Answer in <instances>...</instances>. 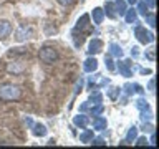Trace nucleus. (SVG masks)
<instances>
[{
  "mask_svg": "<svg viewBox=\"0 0 159 149\" xmlns=\"http://www.w3.org/2000/svg\"><path fill=\"white\" fill-rule=\"evenodd\" d=\"M134 37H136L138 42L143 43V45H148V43L154 42V33L148 32L143 25H136V28H134Z\"/></svg>",
  "mask_w": 159,
  "mask_h": 149,
  "instance_id": "20e7f679",
  "label": "nucleus"
},
{
  "mask_svg": "<svg viewBox=\"0 0 159 149\" xmlns=\"http://www.w3.org/2000/svg\"><path fill=\"white\" fill-rule=\"evenodd\" d=\"M138 138V128L136 126H133V128H129V131L126 134V138H124V141L121 144H129V142H133L134 139Z\"/></svg>",
  "mask_w": 159,
  "mask_h": 149,
  "instance_id": "f3484780",
  "label": "nucleus"
},
{
  "mask_svg": "<svg viewBox=\"0 0 159 149\" xmlns=\"http://www.w3.org/2000/svg\"><path fill=\"white\" fill-rule=\"evenodd\" d=\"M18 55H28L27 50H23V48H12V50H8V56H18Z\"/></svg>",
  "mask_w": 159,
  "mask_h": 149,
  "instance_id": "393cba45",
  "label": "nucleus"
},
{
  "mask_svg": "<svg viewBox=\"0 0 159 149\" xmlns=\"http://www.w3.org/2000/svg\"><path fill=\"white\" fill-rule=\"evenodd\" d=\"M119 94H121V88H111L108 91V96H109V99H118L119 98Z\"/></svg>",
  "mask_w": 159,
  "mask_h": 149,
  "instance_id": "a878e982",
  "label": "nucleus"
},
{
  "mask_svg": "<svg viewBox=\"0 0 159 149\" xmlns=\"http://www.w3.org/2000/svg\"><path fill=\"white\" fill-rule=\"evenodd\" d=\"M111 2H113V5H114V7H113V10H116V13L119 15V17H123V15H124V12H126V2H124V0H111Z\"/></svg>",
  "mask_w": 159,
  "mask_h": 149,
  "instance_id": "ddd939ff",
  "label": "nucleus"
},
{
  "mask_svg": "<svg viewBox=\"0 0 159 149\" xmlns=\"http://www.w3.org/2000/svg\"><path fill=\"white\" fill-rule=\"evenodd\" d=\"M93 139V131L91 129H84V131L80 134V141L81 142H91Z\"/></svg>",
  "mask_w": 159,
  "mask_h": 149,
  "instance_id": "6ab92c4d",
  "label": "nucleus"
},
{
  "mask_svg": "<svg viewBox=\"0 0 159 149\" xmlns=\"http://www.w3.org/2000/svg\"><path fill=\"white\" fill-rule=\"evenodd\" d=\"M91 144L93 146H104L106 142H104L103 138H96V139H91Z\"/></svg>",
  "mask_w": 159,
  "mask_h": 149,
  "instance_id": "7c9ffc66",
  "label": "nucleus"
},
{
  "mask_svg": "<svg viewBox=\"0 0 159 149\" xmlns=\"http://www.w3.org/2000/svg\"><path fill=\"white\" fill-rule=\"evenodd\" d=\"M136 5H138V8H136V12H138V13L146 15V13L149 12V7H148V3L144 2V0H139V2H138Z\"/></svg>",
  "mask_w": 159,
  "mask_h": 149,
  "instance_id": "aec40b11",
  "label": "nucleus"
},
{
  "mask_svg": "<svg viewBox=\"0 0 159 149\" xmlns=\"http://www.w3.org/2000/svg\"><path fill=\"white\" fill-rule=\"evenodd\" d=\"M104 111V106L101 103H98L96 106H93L91 109H89V113H91V116H99V114H101Z\"/></svg>",
  "mask_w": 159,
  "mask_h": 149,
  "instance_id": "4be33fe9",
  "label": "nucleus"
},
{
  "mask_svg": "<svg viewBox=\"0 0 159 149\" xmlns=\"http://www.w3.org/2000/svg\"><path fill=\"white\" fill-rule=\"evenodd\" d=\"M103 50V42L99 38H93L88 45V55H96Z\"/></svg>",
  "mask_w": 159,
  "mask_h": 149,
  "instance_id": "0eeeda50",
  "label": "nucleus"
},
{
  "mask_svg": "<svg viewBox=\"0 0 159 149\" xmlns=\"http://www.w3.org/2000/svg\"><path fill=\"white\" fill-rule=\"evenodd\" d=\"M88 101H89V103H93V104L101 103V101H103V94L99 93V91H94V93H91V96H89Z\"/></svg>",
  "mask_w": 159,
  "mask_h": 149,
  "instance_id": "412c9836",
  "label": "nucleus"
},
{
  "mask_svg": "<svg viewBox=\"0 0 159 149\" xmlns=\"http://www.w3.org/2000/svg\"><path fill=\"white\" fill-rule=\"evenodd\" d=\"M7 71L10 74H22L25 71V65L23 63H20V61H12V63H8L7 65Z\"/></svg>",
  "mask_w": 159,
  "mask_h": 149,
  "instance_id": "6e6552de",
  "label": "nucleus"
},
{
  "mask_svg": "<svg viewBox=\"0 0 159 149\" xmlns=\"http://www.w3.org/2000/svg\"><path fill=\"white\" fill-rule=\"evenodd\" d=\"M144 17H146V22H148L149 27H151V28L156 27V13H149V12H148Z\"/></svg>",
  "mask_w": 159,
  "mask_h": 149,
  "instance_id": "b1692460",
  "label": "nucleus"
},
{
  "mask_svg": "<svg viewBox=\"0 0 159 149\" xmlns=\"http://www.w3.org/2000/svg\"><path fill=\"white\" fill-rule=\"evenodd\" d=\"M104 63H106V68L109 70V71H114V70H116V66H114V61H113V58H111V55L104 56Z\"/></svg>",
  "mask_w": 159,
  "mask_h": 149,
  "instance_id": "bb28decb",
  "label": "nucleus"
},
{
  "mask_svg": "<svg viewBox=\"0 0 159 149\" xmlns=\"http://www.w3.org/2000/svg\"><path fill=\"white\" fill-rule=\"evenodd\" d=\"M93 22L94 25H101L103 23V18H104V10L101 7H96V8H93Z\"/></svg>",
  "mask_w": 159,
  "mask_h": 149,
  "instance_id": "f8f14e48",
  "label": "nucleus"
},
{
  "mask_svg": "<svg viewBox=\"0 0 159 149\" xmlns=\"http://www.w3.org/2000/svg\"><path fill=\"white\" fill-rule=\"evenodd\" d=\"M22 98V88L13 83L0 84V99L2 101H18Z\"/></svg>",
  "mask_w": 159,
  "mask_h": 149,
  "instance_id": "f257e3e1",
  "label": "nucleus"
},
{
  "mask_svg": "<svg viewBox=\"0 0 159 149\" xmlns=\"http://www.w3.org/2000/svg\"><path fill=\"white\" fill-rule=\"evenodd\" d=\"M32 133H33V136H37V138H43V136H47V133H48V129L43 126V124H33L32 126Z\"/></svg>",
  "mask_w": 159,
  "mask_h": 149,
  "instance_id": "2eb2a0df",
  "label": "nucleus"
},
{
  "mask_svg": "<svg viewBox=\"0 0 159 149\" xmlns=\"http://www.w3.org/2000/svg\"><path fill=\"white\" fill-rule=\"evenodd\" d=\"M12 23L8 20H0V40L7 38L10 33H12Z\"/></svg>",
  "mask_w": 159,
  "mask_h": 149,
  "instance_id": "1a4fd4ad",
  "label": "nucleus"
},
{
  "mask_svg": "<svg viewBox=\"0 0 159 149\" xmlns=\"http://www.w3.org/2000/svg\"><path fill=\"white\" fill-rule=\"evenodd\" d=\"M138 55H139V53H138V47H134V48L131 50V56H133V58H136Z\"/></svg>",
  "mask_w": 159,
  "mask_h": 149,
  "instance_id": "58836bf2",
  "label": "nucleus"
},
{
  "mask_svg": "<svg viewBox=\"0 0 159 149\" xmlns=\"http://www.w3.org/2000/svg\"><path fill=\"white\" fill-rule=\"evenodd\" d=\"M38 56H40V60H42L43 63L52 65V63H55V61L58 60V52H57V50H55L53 47H48V45H45L43 48H40Z\"/></svg>",
  "mask_w": 159,
  "mask_h": 149,
  "instance_id": "7ed1b4c3",
  "label": "nucleus"
},
{
  "mask_svg": "<svg viewBox=\"0 0 159 149\" xmlns=\"http://www.w3.org/2000/svg\"><path fill=\"white\" fill-rule=\"evenodd\" d=\"M76 32H80V37L75 38V45H76V47H80V45L83 43V40H84V35H88L89 32H91L89 15L84 13L81 18H78V22H76V25H75V28H73V33H76Z\"/></svg>",
  "mask_w": 159,
  "mask_h": 149,
  "instance_id": "f03ea898",
  "label": "nucleus"
},
{
  "mask_svg": "<svg viewBox=\"0 0 159 149\" xmlns=\"http://www.w3.org/2000/svg\"><path fill=\"white\" fill-rule=\"evenodd\" d=\"M128 2H129V3H131V5H136V3L139 2V0H128Z\"/></svg>",
  "mask_w": 159,
  "mask_h": 149,
  "instance_id": "37998d69",
  "label": "nucleus"
},
{
  "mask_svg": "<svg viewBox=\"0 0 159 149\" xmlns=\"http://www.w3.org/2000/svg\"><path fill=\"white\" fill-rule=\"evenodd\" d=\"M109 55H111V56H116V58H121L123 56V48L119 47L118 43H109Z\"/></svg>",
  "mask_w": 159,
  "mask_h": 149,
  "instance_id": "a211bd4d",
  "label": "nucleus"
},
{
  "mask_svg": "<svg viewBox=\"0 0 159 149\" xmlns=\"http://www.w3.org/2000/svg\"><path fill=\"white\" fill-rule=\"evenodd\" d=\"M144 131H148V133H152L154 131V128H152V124H146V123H144Z\"/></svg>",
  "mask_w": 159,
  "mask_h": 149,
  "instance_id": "c9c22d12",
  "label": "nucleus"
},
{
  "mask_svg": "<svg viewBox=\"0 0 159 149\" xmlns=\"http://www.w3.org/2000/svg\"><path fill=\"white\" fill-rule=\"evenodd\" d=\"M141 119L143 121H149V119H152V113L146 109V111H141Z\"/></svg>",
  "mask_w": 159,
  "mask_h": 149,
  "instance_id": "c756f323",
  "label": "nucleus"
},
{
  "mask_svg": "<svg viewBox=\"0 0 159 149\" xmlns=\"http://www.w3.org/2000/svg\"><path fill=\"white\" fill-rule=\"evenodd\" d=\"M25 123H27V124H28L30 128L33 126V121H32V119H30V118H25Z\"/></svg>",
  "mask_w": 159,
  "mask_h": 149,
  "instance_id": "a19ab883",
  "label": "nucleus"
},
{
  "mask_svg": "<svg viewBox=\"0 0 159 149\" xmlns=\"http://www.w3.org/2000/svg\"><path fill=\"white\" fill-rule=\"evenodd\" d=\"M133 89H134V93H139V94L144 93L143 86H141V84H138V83H133Z\"/></svg>",
  "mask_w": 159,
  "mask_h": 149,
  "instance_id": "2f4dec72",
  "label": "nucleus"
},
{
  "mask_svg": "<svg viewBox=\"0 0 159 149\" xmlns=\"http://www.w3.org/2000/svg\"><path fill=\"white\" fill-rule=\"evenodd\" d=\"M118 70L123 76L129 78L133 74V70H131V60H123V61H118Z\"/></svg>",
  "mask_w": 159,
  "mask_h": 149,
  "instance_id": "39448f33",
  "label": "nucleus"
},
{
  "mask_svg": "<svg viewBox=\"0 0 159 149\" xmlns=\"http://www.w3.org/2000/svg\"><path fill=\"white\" fill-rule=\"evenodd\" d=\"M144 56H146V58L149 60V61H154V60H156V50H154V48H151L149 52H146V53H144Z\"/></svg>",
  "mask_w": 159,
  "mask_h": 149,
  "instance_id": "c85d7f7f",
  "label": "nucleus"
},
{
  "mask_svg": "<svg viewBox=\"0 0 159 149\" xmlns=\"http://www.w3.org/2000/svg\"><path fill=\"white\" fill-rule=\"evenodd\" d=\"M123 88L126 89V93H128V94H133V93H134V89H133V83H126Z\"/></svg>",
  "mask_w": 159,
  "mask_h": 149,
  "instance_id": "72a5a7b5",
  "label": "nucleus"
},
{
  "mask_svg": "<svg viewBox=\"0 0 159 149\" xmlns=\"http://www.w3.org/2000/svg\"><path fill=\"white\" fill-rule=\"evenodd\" d=\"M88 106H89V101L83 103V104H81V108H80V109H81V111H86V109H88Z\"/></svg>",
  "mask_w": 159,
  "mask_h": 149,
  "instance_id": "ea45409f",
  "label": "nucleus"
},
{
  "mask_svg": "<svg viewBox=\"0 0 159 149\" xmlns=\"http://www.w3.org/2000/svg\"><path fill=\"white\" fill-rule=\"evenodd\" d=\"M108 123H106V118L103 116H96L93 119V128L96 129V131H103V129H106Z\"/></svg>",
  "mask_w": 159,
  "mask_h": 149,
  "instance_id": "dca6fc26",
  "label": "nucleus"
},
{
  "mask_svg": "<svg viewBox=\"0 0 159 149\" xmlns=\"http://www.w3.org/2000/svg\"><path fill=\"white\" fill-rule=\"evenodd\" d=\"M83 70L86 73H93V71H96L98 70V61H96V58H93L91 55H89V58L84 60V63H83Z\"/></svg>",
  "mask_w": 159,
  "mask_h": 149,
  "instance_id": "9d476101",
  "label": "nucleus"
},
{
  "mask_svg": "<svg viewBox=\"0 0 159 149\" xmlns=\"http://www.w3.org/2000/svg\"><path fill=\"white\" fill-rule=\"evenodd\" d=\"M144 2L148 3V7H151V8H156V0H144Z\"/></svg>",
  "mask_w": 159,
  "mask_h": 149,
  "instance_id": "4c0bfd02",
  "label": "nucleus"
},
{
  "mask_svg": "<svg viewBox=\"0 0 159 149\" xmlns=\"http://www.w3.org/2000/svg\"><path fill=\"white\" fill-rule=\"evenodd\" d=\"M88 123H89V118L86 116V114H78V116L73 118V124H75V126H78V128H81V129L86 128Z\"/></svg>",
  "mask_w": 159,
  "mask_h": 149,
  "instance_id": "9b49d317",
  "label": "nucleus"
},
{
  "mask_svg": "<svg viewBox=\"0 0 159 149\" xmlns=\"http://www.w3.org/2000/svg\"><path fill=\"white\" fill-rule=\"evenodd\" d=\"M154 83H156V81H154V78L149 79V84H148V89H149V91H154Z\"/></svg>",
  "mask_w": 159,
  "mask_h": 149,
  "instance_id": "e433bc0d",
  "label": "nucleus"
},
{
  "mask_svg": "<svg viewBox=\"0 0 159 149\" xmlns=\"http://www.w3.org/2000/svg\"><path fill=\"white\" fill-rule=\"evenodd\" d=\"M30 35H32V28L23 25V27H20L17 30V33H15V40H17V42H25L27 38H30Z\"/></svg>",
  "mask_w": 159,
  "mask_h": 149,
  "instance_id": "423d86ee",
  "label": "nucleus"
},
{
  "mask_svg": "<svg viewBox=\"0 0 159 149\" xmlns=\"http://www.w3.org/2000/svg\"><path fill=\"white\" fill-rule=\"evenodd\" d=\"M124 20H126V23H136L138 22V12H136V8H129L124 12Z\"/></svg>",
  "mask_w": 159,
  "mask_h": 149,
  "instance_id": "4468645a",
  "label": "nucleus"
},
{
  "mask_svg": "<svg viewBox=\"0 0 159 149\" xmlns=\"http://www.w3.org/2000/svg\"><path fill=\"white\" fill-rule=\"evenodd\" d=\"M151 142H152V146L156 144V134H154V131H152V136H151Z\"/></svg>",
  "mask_w": 159,
  "mask_h": 149,
  "instance_id": "79ce46f5",
  "label": "nucleus"
},
{
  "mask_svg": "<svg viewBox=\"0 0 159 149\" xmlns=\"http://www.w3.org/2000/svg\"><path fill=\"white\" fill-rule=\"evenodd\" d=\"M136 108L139 109V111H146V109H149V104H148V101L144 98H139L136 101Z\"/></svg>",
  "mask_w": 159,
  "mask_h": 149,
  "instance_id": "5701e85b",
  "label": "nucleus"
},
{
  "mask_svg": "<svg viewBox=\"0 0 159 149\" xmlns=\"http://www.w3.org/2000/svg\"><path fill=\"white\" fill-rule=\"evenodd\" d=\"M134 141H136V139H134ZM148 142H149V141H148L146 138H139L138 141H136V146H146Z\"/></svg>",
  "mask_w": 159,
  "mask_h": 149,
  "instance_id": "f704fd0d",
  "label": "nucleus"
},
{
  "mask_svg": "<svg viewBox=\"0 0 159 149\" xmlns=\"http://www.w3.org/2000/svg\"><path fill=\"white\" fill-rule=\"evenodd\" d=\"M104 13H106L109 18H114V17H116V13L113 12V2H108V3H106V7H104Z\"/></svg>",
  "mask_w": 159,
  "mask_h": 149,
  "instance_id": "cd10ccee",
  "label": "nucleus"
},
{
  "mask_svg": "<svg viewBox=\"0 0 159 149\" xmlns=\"http://www.w3.org/2000/svg\"><path fill=\"white\" fill-rule=\"evenodd\" d=\"M60 5H63V7H70V5L75 3V0H57Z\"/></svg>",
  "mask_w": 159,
  "mask_h": 149,
  "instance_id": "473e14b6",
  "label": "nucleus"
}]
</instances>
